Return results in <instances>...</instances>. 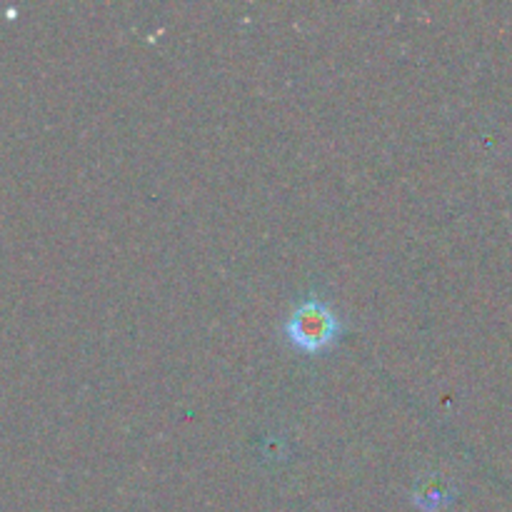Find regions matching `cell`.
Here are the masks:
<instances>
[{
	"label": "cell",
	"instance_id": "6da1fadb",
	"mask_svg": "<svg viewBox=\"0 0 512 512\" xmlns=\"http://www.w3.org/2000/svg\"><path fill=\"white\" fill-rule=\"evenodd\" d=\"M343 320L330 303L320 298H305L290 310L283 323V335L295 350L305 355H323L343 338Z\"/></svg>",
	"mask_w": 512,
	"mask_h": 512
},
{
	"label": "cell",
	"instance_id": "7a4b0ae2",
	"mask_svg": "<svg viewBox=\"0 0 512 512\" xmlns=\"http://www.w3.org/2000/svg\"><path fill=\"white\" fill-rule=\"evenodd\" d=\"M413 503L418 505V508L433 512L445 503V493L440 488H435L433 480H423V483L418 485V490L413 493Z\"/></svg>",
	"mask_w": 512,
	"mask_h": 512
}]
</instances>
